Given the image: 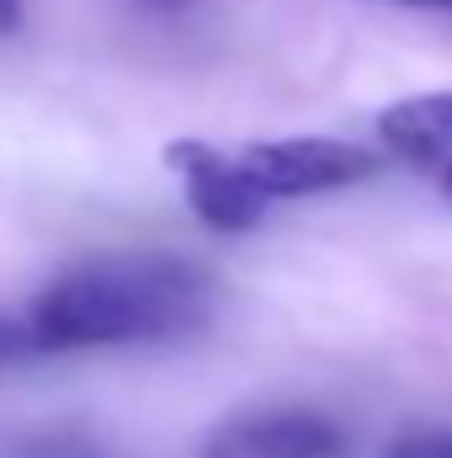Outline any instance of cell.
<instances>
[{
  "mask_svg": "<svg viewBox=\"0 0 452 458\" xmlns=\"http://www.w3.org/2000/svg\"><path fill=\"white\" fill-rule=\"evenodd\" d=\"M383 458H452V427H405Z\"/></svg>",
  "mask_w": 452,
  "mask_h": 458,
  "instance_id": "7",
  "label": "cell"
},
{
  "mask_svg": "<svg viewBox=\"0 0 452 458\" xmlns=\"http://www.w3.org/2000/svg\"><path fill=\"white\" fill-rule=\"evenodd\" d=\"M21 27V0H0V38H11Z\"/></svg>",
  "mask_w": 452,
  "mask_h": 458,
  "instance_id": "8",
  "label": "cell"
},
{
  "mask_svg": "<svg viewBox=\"0 0 452 458\" xmlns=\"http://www.w3.org/2000/svg\"><path fill=\"white\" fill-rule=\"evenodd\" d=\"M239 165L250 171V182L266 198H309V192H336L351 182H367L378 171V155L362 144H340L320 133H298V139H261L239 155Z\"/></svg>",
  "mask_w": 452,
  "mask_h": 458,
  "instance_id": "2",
  "label": "cell"
},
{
  "mask_svg": "<svg viewBox=\"0 0 452 458\" xmlns=\"http://www.w3.org/2000/svg\"><path fill=\"white\" fill-rule=\"evenodd\" d=\"M144 11H187V0H138Z\"/></svg>",
  "mask_w": 452,
  "mask_h": 458,
  "instance_id": "10",
  "label": "cell"
},
{
  "mask_svg": "<svg viewBox=\"0 0 452 458\" xmlns=\"http://www.w3.org/2000/svg\"><path fill=\"white\" fill-rule=\"evenodd\" d=\"M203 458H346V432L304 405L239 411L203 437Z\"/></svg>",
  "mask_w": 452,
  "mask_h": 458,
  "instance_id": "3",
  "label": "cell"
},
{
  "mask_svg": "<svg viewBox=\"0 0 452 458\" xmlns=\"http://www.w3.org/2000/svg\"><path fill=\"white\" fill-rule=\"evenodd\" d=\"M0 458H117L96 437H80L70 427H27V432H0Z\"/></svg>",
  "mask_w": 452,
  "mask_h": 458,
  "instance_id": "6",
  "label": "cell"
},
{
  "mask_svg": "<svg viewBox=\"0 0 452 458\" xmlns=\"http://www.w3.org/2000/svg\"><path fill=\"white\" fill-rule=\"evenodd\" d=\"M213 320V277L165 250H117L64 267L32 299L0 310V368L59 352L181 342Z\"/></svg>",
  "mask_w": 452,
  "mask_h": 458,
  "instance_id": "1",
  "label": "cell"
},
{
  "mask_svg": "<svg viewBox=\"0 0 452 458\" xmlns=\"http://www.w3.org/2000/svg\"><path fill=\"white\" fill-rule=\"evenodd\" d=\"M389 5H415V11H442V16H452V0H389Z\"/></svg>",
  "mask_w": 452,
  "mask_h": 458,
  "instance_id": "9",
  "label": "cell"
},
{
  "mask_svg": "<svg viewBox=\"0 0 452 458\" xmlns=\"http://www.w3.org/2000/svg\"><path fill=\"white\" fill-rule=\"evenodd\" d=\"M378 139L394 160H405L421 182H431L452 203V91L394 102L378 117Z\"/></svg>",
  "mask_w": 452,
  "mask_h": 458,
  "instance_id": "5",
  "label": "cell"
},
{
  "mask_svg": "<svg viewBox=\"0 0 452 458\" xmlns=\"http://www.w3.org/2000/svg\"><path fill=\"white\" fill-rule=\"evenodd\" d=\"M165 165L181 176L192 214L208 229L245 234V229L261 225V214H266V203H272V198L250 182V171L239 165V155H219V149L203 144V139H176V144L165 149Z\"/></svg>",
  "mask_w": 452,
  "mask_h": 458,
  "instance_id": "4",
  "label": "cell"
}]
</instances>
